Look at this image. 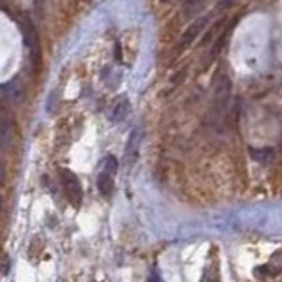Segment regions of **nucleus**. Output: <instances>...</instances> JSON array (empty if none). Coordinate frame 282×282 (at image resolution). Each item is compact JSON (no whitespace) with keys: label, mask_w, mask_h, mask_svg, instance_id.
<instances>
[{"label":"nucleus","mask_w":282,"mask_h":282,"mask_svg":"<svg viewBox=\"0 0 282 282\" xmlns=\"http://www.w3.org/2000/svg\"><path fill=\"white\" fill-rule=\"evenodd\" d=\"M23 85L18 80H13L0 87V102H4V104H20L23 101Z\"/></svg>","instance_id":"obj_1"},{"label":"nucleus","mask_w":282,"mask_h":282,"mask_svg":"<svg viewBox=\"0 0 282 282\" xmlns=\"http://www.w3.org/2000/svg\"><path fill=\"white\" fill-rule=\"evenodd\" d=\"M62 182H64L65 192H67L73 205L80 206L81 198H83V191H81V184H80V180H78V177L74 175L70 169H64V171H62Z\"/></svg>","instance_id":"obj_2"},{"label":"nucleus","mask_w":282,"mask_h":282,"mask_svg":"<svg viewBox=\"0 0 282 282\" xmlns=\"http://www.w3.org/2000/svg\"><path fill=\"white\" fill-rule=\"evenodd\" d=\"M139 145H141V132L139 129H134L131 134V138L127 141V147H125V154H124V164L125 168H131L136 162L139 154Z\"/></svg>","instance_id":"obj_3"},{"label":"nucleus","mask_w":282,"mask_h":282,"mask_svg":"<svg viewBox=\"0 0 282 282\" xmlns=\"http://www.w3.org/2000/svg\"><path fill=\"white\" fill-rule=\"evenodd\" d=\"M11 145H13V127L6 118L0 117V148L9 150Z\"/></svg>","instance_id":"obj_4"},{"label":"nucleus","mask_w":282,"mask_h":282,"mask_svg":"<svg viewBox=\"0 0 282 282\" xmlns=\"http://www.w3.org/2000/svg\"><path fill=\"white\" fill-rule=\"evenodd\" d=\"M129 110H131V106H129V101L125 97H122L120 101L115 104L113 111H111V122H122L125 117H127Z\"/></svg>","instance_id":"obj_5"},{"label":"nucleus","mask_w":282,"mask_h":282,"mask_svg":"<svg viewBox=\"0 0 282 282\" xmlns=\"http://www.w3.org/2000/svg\"><path fill=\"white\" fill-rule=\"evenodd\" d=\"M113 187H115L113 177L102 171L101 175H99V178H97V189H99V192H101L104 198H110L111 192H113Z\"/></svg>","instance_id":"obj_6"},{"label":"nucleus","mask_w":282,"mask_h":282,"mask_svg":"<svg viewBox=\"0 0 282 282\" xmlns=\"http://www.w3.org/2000/svg\"><path fill=\"white\" fill-rule=\"evenodd\" d=\"M251 155L258 162H261V164H268V162H272V159H273V150L272 148H252Z\"/></svg>","instance_id":"obj_7"},{"label":"nucleus","mask_w":282,"mask_h":282,"mask_svg":"<svg viewBox=\"0 0 282 282\" xmlns=\"http://www.w3.org/2000/svg\"><path fill=\"white\" fill-rule=\"evenodd\" d=\"M117 169H118V161L113 157V155H108V157L104 159V162H102V171L113 177L115 173H117Z\"/></svg>","instance_id":"obj_8"},{"label":"nucleus","mask_w":282,"mask_h":282,"mask_svg":"<svg viewBox=\"0 0 282 282\" xmlns=\"http://www.w3.org/2000/svg\"><path fill=\"white\" fill-rule=\"evenodd\" d=\"M199 282H221V277H219V272H217V266H214V268H206Z\"/></svg>","instance_id":"obj_9"},{"label":"nucleus","mask_w":282,"mask_h":282,"mask_svg":"<svg viewBox=\"0 0 282 282\" xmlns=\"http://www.w3.org/2000/svg\"><path fill=\"white\" fill-rule=\"evenodd\" d=\"M148 282H162L161 279V275H159V272L157 270H152V273H150V277H148Z\"/></svg>","instance_id":"obj_10"},{"label":"nucleus","mask_w":282,"mask_h":282,"mask_svg":"<svg viewBox=\"0 0 282 282\" xmlns=\"http://www.w3.org/2000/svg\"><path fill=\"white\" fill-rule=\"evenodd\" d=\"M4 178H6V169H4L2 162H0V184L4 182Z\"/></svg>","instance_id":"obj_11"},{"label":"nucleus","mask_w":282,"mask_h":282,"mask_svg":"<svg viewBox=\"0 0 282 282\" xmlns=\"http://www.w3.org/2000/svg\"><path fill=\"white\" fill-rule=\"evenodd\" d=\"M0 210H2V194H0Z\"/></svg>","instance_id":"obj_12"}]
</instances>
